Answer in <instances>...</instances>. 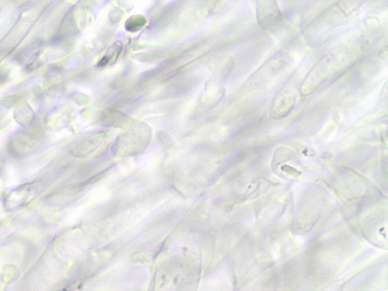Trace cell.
I'll list each match as a JSON object with an SVG mask.
<instances>
[{
	"instance_id": "6da1fadb",
	"label": "cell",
	"mask_w": 388,
	"mask_h": 291,
	"mask_svg": "<svg viewBox=\"0 0 388 291\" xmlns=\"http://www.w3.org/2000/svg\"><path fill=\"white\" fill-rule=\"evenodd\" d=\"M260 3V6H258V20L263 28L270 29L273 26L277 25L279 23L281 22L282 15L280 10L278 8L277 5H273L274 2L272 1V5L267 6L263 5L262 2H258Z\"/></svg>"
},
{
	"instance_id": "3957f363",
	"label": "cell",
	"mask_w": 388,
	"mask_h": 291,
	"mask_svg": "<svg viewBox=\"0 0 388 291\" xmlns=\"http://www.w3.org/2000/svg\"><path fill=\"white\" fill-rule=\"evenodd\" d=\"M147 20L142 15H134L129 17L125 23V29L129 32H137L143 28Z\"/></svg>"
},
{
	"instance_id": "7a4b0ae2",
	"label": "cell",
	"mask_w": 388,
	"mask_h": 291,
	"mask_svg": "<svg viewBox=\"0 0 388 291\" xmlns=\"http://www.w3.org/2000/svg\"><path fill=\"white\" fill-rule=\"evenodd\" d=\"M123 45L120 42H116L110 51L107 52V55H104L101 58V60L99 62L98 66L100 68H104L107 65L111 64L112 62H115L117 59L118 57L120 56L121 53Z\"/></svg>"
},
{
	"instance_id": "277c9868",
	"label": "cell",
	"mask_w": 388,
	"mask_h": 291,
	"mask_svg": "<svg viewBox=\"0 0 388 291\" xmlns=\"http://www.w3.org/2000/svg\"><path fill=\"white\" fill-rule=\"evenodd\" d=\"M4 216V211L2 209V207L1 204H0V218H2Z\"/></svg>"
}]
</instances>
